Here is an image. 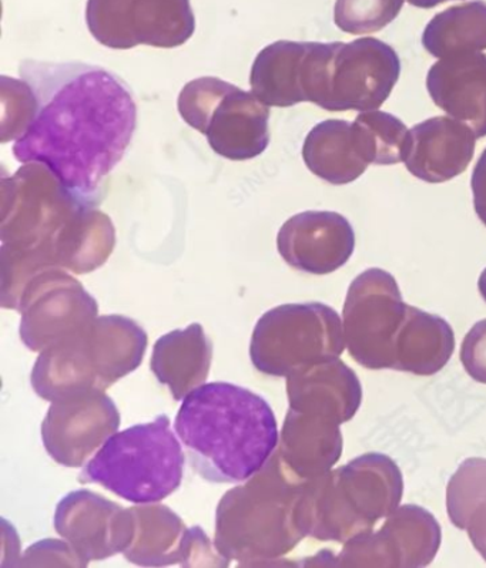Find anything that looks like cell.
Returning a JSON list of instances; mask_svg holds the SVG:
<instances>
[{"label": "cell", "instance_id": "6da1fadb", "mask_svg": "<svg viewBox=\"0 0 486 568\" xmlns=\"http://www.w3.org/2000/svg\"><path fill=\"white\" fill-rule=\"evenodd\" d=\"M19 77L37 95L38 113L14 142V159L48 165L74 197L99 205L100 184L122 162L136 130L129 85L80 62L27 59Z\"/></svg>", "mask_w": 486, "mask_h": 568}, {"label": "cell", "instance_id": "7a4b0ae2", "mask_svg": "<svg viewBox=\"0 0 486 568\" xmlns=\"http://www.w3.org/2000/svg\"><path fill=\"white\" fill-rule=\"evenodd\" d=\"M175 434L199 476L213 484H242L277 449L272 406L242 386L213 382L183 399Z\"/></svg>", "mask_w": 486, "mask_h": 568}, {"label": "cell", "instance_id": "3957f363", "mask_svg": "<svg viewBox=\"0 0 486 568\" xmlns=\"http://www.w3.org/2000/svg\"><path fill=\"white\" fill-rule=\"evenodd\" d=\"M307 481L274 452L257 474L220 500L215 549L242 567H262L288 555L307 537L300 523V500Z\"/></svg>", "mask_w": 486, "mask_h": 568}, {"label": "cell", "instance_id": "277c9868", "mask_svg": "<svg viewBox=\"0 0 486 568\" xmlns=\"http://www.w3.org/2000/svg\"><path fill=\"white\" fill-rule=\"evenodd\" d=\"M403 495L397 464L385 455L365 454L307 481L300 500V521L305 536L345 545L393 515Z\"/></svg>", "mask_w": 486, "mask_h": 568}, {"label": "cell", "instance_id": "5b68a950", "mask_svg": "<svg viewBox=\"0 0 486 568\" xmlns=\"http://www.w3.org/2000/svg\"><path fill=\"white\" fill-rule=\"evenodd\" d=\"M148 335L122 315L98 316L88 329L40 352L32 388L50 402L88 390H107L142 365Z\"/></svg>", "mask_w": 486, "mask_h": 568}, {"label": "cell", "instance_id": "8992f818", "mask_svg": "<svg viewBox=\"0 0 486 568\" xmlns=\"http://www.w3.org/2000/svg\"><path fill=\"white\" fill-rule=\"evenodd\" d=\"M399 74L398 54L383 40L307 42L300 89L303 102L327 112H371L387 102Z\"/></svg>", "mask_w": 486, "mask_h": 568}, {"label": "cell", "instance_id": "52a82bcc", "mask_svg": "<svg viewBox=\"0 0 486 568\" xmlns=\"http://www.w3.org/2000/svg\"><path fill=\"white\" fill-rule=\"evenodd\" d=\"M182 445L160 415L150 424L110 436L80 475V484L103 486L134 505L159 503L182 485Z\"/></svg>", "mask_w": 486, "mask_h": 568}, {"label": "cell", "instance_id": "ba28073f", "mask_svg": "<svg viewBox=\"0 0 486 568\" xmlns=\"http://www.w3.org/2000/svg\"><path fill=\"white\" fill-rule=\"evenodd\" d=\"M83 205L92 204L74 197L48 165L23 164L2 179L0 253L34 270L59 268L54 248Z\"/></svg>", "mask_w": 486, "mask_h": 568}, {"label": "cell", "instance_id": "9c48e42d", "mask_svg": "<svg viewBox=\"0 0 486 568\" xmlns=\"http://www.w3.org/2000/svg\"><path fill=\"white\" fill-rule=\"evenodd\" d=\"M178 108L184 122L224 159L244 162L269 148L270 109L253 92L219 78H200L184 85Z\"/></svg>", "mask_w": 486, "mask_h": 568}, {"label": "cell", "instance_id": "30bf717a", "mask_svg": "<svg viewBox=\"0 0 486 568\" xmlns=\"http://www.w3.org/2000/svg\"><path fill=\"white\" fill-rule=\"evenodd\" d=\"M344 348L343 324L331 306L287 304L270 310L259 320L250 358L262 374L288 378L310 365L340 358Z\"/></svg>", "mask_w": 486, "mask_h": 568}, {"label": "cell", "instance_id": "8fae6325", "mask_svg": "<svg viewBox=\"0 0 486 568\" xmlns=\"http://www.w3.org/2000/svg\"><path fill=\"white\" fill-rule=\"evenodd\" d=\"M408 306L387 271L369 268L360 274L350 285L343 311L351 358L367 369H393Z\"/></svg>", "mask_w": 486, "mask_h": 568}, {"label": "cell", "instance_id": "7c38bea8", "mask_svg": "<svg viewBox=\"0 0 486 568\" xmlns=\"http://www.w3.org/2000/svg\"><path fill=\"white\" fill-rule=\"evenodd\" d=\"M87 23L100 44L118 50L179 48L195 30L190 0H88Z\"/></svg>", "mask_w": 486, "mask_h": 568}, {"label": "cell", "instance_id": "4fadbf2b", "mask_svg": "<svg viewBox=\"0 0 486 568\" xmlns=\"http://www.w3.org/2000/svg\"><path fill=\"white\" fill-rule=\"evenodd\" d=\"M20 339L42 352L82 334L98 318L97 300L67 270L40 271L20 295Z\"/></svg>", "mask_w": 486, "mask_h": 568}, {"label": "cell", "instance_id": "5bb4252c", "mask_svg": "<svg viewBox=\"0 0 486 568\" xmlns=\"http://www.w3.org/2000/svg\"><path fill=\"white\" fill-rule=\"evenodd\" d=\"M441 547V526L424 507H398L378 532L354 537L335 559L338 567H427Z\"/></svg>", "mask_w": 486, "mask_h": 568}, {"label": "cell", "instance_id": "9a60e30c", "mask_svg": "<svg viewBox=\"0 0 486 568\" xmlns=\"http://www.w3.org/2000/svg\"><path fill=\"white\" fill-rule=\"evenodd\" d=\"M118 406L104 390L52 402L42 424L44 449L57 464L82 467L119 430Z\"/></svg>", "mask_w": 486, "mask_h": 568}, {"label": "cell", "instance_id": "2e32d148", "mask_svg": "<svg viewBox=\"0 0 486 568\" xmlns=\"http://www.w3.org/2000/svg\"><path fill=\"white\" fill-rule=\"evenodd\" d=\"M54 530L84 565L110 559L128 549L134 535L130 509L89 490L69 493L54 513Z\"/></svg>", "mask_w": 486, "mask_h": 568}, {"label": "cell", "instance_id": "e0dca14e", "mask_svg": "<svg viewBox=\"0 0 486 568\" xmlns=\"http://www.w3.org/2000/svg\"><path fill=\"white\" fill-rule=\"evenodd\" d=\"M277 248L293 268L327 275L348 263L355 233L350 221L334 211H304L280 229Z\"/></svg>", "mask_w": 486, "mask_h": 568}, {"label": "cell", "instance_id": "ac0fdd59", "mask_svg": "<svg viewBox=\"0 0 486 568\" xmlns=\"http://www.w3.org/2000/svg\"><path fill=\"white\" fill-rule=\"evenodd\" d=\"M477 135L467 124L447 115L425 120L409 129L405 168L425 183L458 178L473 162Z\"/></svg>", "mask_w": 486, "mask_h": 568}, {"label": "cell", "instance_id": "d6986e66", "mask_svg": "<svg viewBox=\"0 0 486 568\" xmlns=\"http://www.w3.org/2000/svg\"><path fill=\"white\" fill-rule=\"evenodd\" d=\"M287 396L290 409L328 417L343 425L357 414L363 388L357 374L340 358H333L290 375Z\"/></svg>", "mask_w": 486, "mask_h": 568}, {"label": "cell", "instance_id": "ffe728a7", "mask_svg": "<svg viewBox=\"0 0 486 568\" xmlns=\"http://www.w3.org/2000/svg\"><path fill=\"white\" fill-rule=\"evenodd\" d=\"M427 90L433 102L468 125L477 139L486 138V54L439 59L429 69Z\"/></svg>", "mask_w": 486, "mask_h": 568}, {"label": "cell", "instance_id": "44dd1931", "mask_svg": "<svg viewBox=\"0 0 486 568\" xmlns=\"http://www.w3.org/2000/svg\"><path fill=\"white\" fill-rule=\"evenodd\" d=\"M338 422L290 409L275 452L304 480L327 474L343 455Z\"/></svg>", "mask_w": 486, "mask_h": 568}, {"label": "cell", "instance_id": "7402d4cb", "mask_svg": "<svg viewBox=\"0 0 486 568\" xmlns=\"http://www.w3.org/2000/svg\"><path fill=\"white\" fill-rule=\"evenodd\" d=\"M213 344L200 324L169 332L154 344L150 368L174 400H183L207 381Z\"/></svg>", "mask_w": 486, "mask_h": 568}, {"label": "cell", "instance_id": "603a6c76", "mask_svg": "<svg viewBox=\"0 0 486 568\" xmlns=\"http://www.w3.org/2000/svg\"><path fill=\"white\" fill-rule=\"evenodd\" d=\"M305 165L317 178L333 185L353 183L367 171L353 123L331 119L318 123L305 138Z\"/></svg>", "mask_w": 486, "mask_h": 568}, {"label": "cell", "instance_id": "cb8c5ba5", "mask_svg": "<svg viewBox=\"0 0 486 568\" xmlns=\"http://www.w3.org/2000/svg\"><path fill=\"white\" fill-rule=\"evenodd\" d=\"M454 349L455 335L447 321L409 305L395 345L393 369L433 376L448 364Z\"/></svg>", "mask_w": 486, "mask_h": 568}, {"label": "cell", "instance_id": "d4e9b609", "mask_svg": "<svg viewBox=\"0 0 486 568\" xmlns=\"http://www.w3.org/2000/svg\"><path fill=\"white\" fill-rule=\"evenodd\" d=\"M134 517L132 542L123 556L133 565L165 567L182 565L188 530L170 507L150 503L130 507Z\"/></svg>", "mask_w": 486, "mask_h": 568}, {"label": "cell", "instance_id": "484cf974", "mask_svg": "<svg viewBox=\"0 0 486 568\" xmlns=\"http://www.w3.org/2000/svg\"><path fill=\"white\" fill-rule=\"evenodd\" d=\"M307 42L279 40L255 58L250 84L252 92L269 108H292L303 103L300 69Z\"/></svg>", "mask_w": 486, "mask_h": 568}, {"label": "cell", "instance_id": "4316f807", "mask_svg": "<svg viewBox=\"0 0 486 568\" xmlns=\"http://www.w3.org/2000/svg\"><path fill=\"white\" fill-rule=\"evenodd\" d=\"M423 47L437 59L486 50V2L473 0L435 14L424 30Z\"/></svg>", "mask_w": 486, "mask_h": 568}, {"label": "cell", "instance_id": "83f0119b", "mask_svg": "<svg viewBox=\"0 0 486 568\" xmlns=\"http://www.w3.org/2000/svg\"><path fill=\"white\" fill-rule=\"evenodd\" d=\"M447 510L453 525L468 531L486 561V459L470 457L450 477Z\"/></svg>", "mask_w": 486, "mask_h": 568}, {"label": "cell", "instance_id": "f1b7e54d", "mask_svg": "<svg viewBox=\"0 0 486 568\" xmlns=\"http://www.w3.org/2000/svg\"><path fill=\"white\" fill-rule=\"evenodd\" d=\"M353 125L361 153L368 164L404 163L409 143V130L394 114L371 110L357 115Z\"/></svg>", "mask_w": 486, "mask_h": 568}, {"label": "cell", "instance_id": "f546056e", "mask_svg": "<svg viewBox=\"0 0 486 568\" xmlns=\"http://www.w3.org/2000/svg\"><path fill=\"white\" fill-rule=\"evenodd\" d=\"M405 0H337L334 22L348 34L379 32L397 19Z\"/></svg>", "mask_w": 486, "mask_h": 568}, {"label": "cell", "instance_id": "4dcf8cb0", "mask_svg": "<svg viewBox=\"0 0 486 568\" xmlns=\"http://www.w3.org/2000/svg\"><path fill=\"white\" fill-rule=\"evenodd\" d=\"M38 113V99L24 80L2 77V143L22 138Z\"/></svg>", "mask_w": 486, "mask_h": 568}, {"label": "cell", "instance_id": "1f68e13d", "mask_svg": "<svg viewBox=\"0 0 486 568\" xmlns=\"http://www.w3.org/2000/svg\"><path fill=\"white\" fill-rule=\"evenodd\" d=\"M20 567L67 566L88 567L67 540H43L23 552Z\"/></svg>", "mask_w": 486, "mask_h": 568}, {"label": "cell", "instance_id": "d6a6232c", "mask_svg": "<svg viewBox=\"0 0 486 568\" xmlns=\"http://www.w3.org/2000/svg\"><path fill=\"white\" fill-rule=\"evenodd\" d=\"M460 362L470 378L486 385V320L475 324L465 336Z\"/></svg>", "mask_w": 486, "mask_h": 568}, {"label": "cell", "instance_id": "836d02e7", "mask_svg": "<svg viewBox=\"0 0 486 568\" xmlns=\"http://www.w3.org/2000/svg\"><path fill=\"white\" fill-rule=\"evenodd\" d=\"M184 567L194 566H213V567H227L230 561L220 555L212 541L209 540L207 535L200 527H193L188 530L185 537L184 556L182 565Z\"/></svg>", "mask_w": 486, "mask_h": 568}, {"label": "cell", "instance_id": "e575fe53", "mask_svg": "<svg viewBox=\"0 0 486 568\" xmlns=\"http://www.w3.org/2000/svg\"><path fill=\"white\" fill-rule=\"evenodd\" d=\"M470 189H473L475 211L486 227V149L475 165Z\"/></svg>", "mask_w": 486, "mask_h": 568}, {"label": "cell", "instance_id": "d590c367", "mask_svg": "<svg viewBox=\"0 0 486 568\" xmlns=\"http://www.w3.org/2000/svg\"><path fill=\"white\" fill-rule=\"evenodd\" d=\"M411 7L421 9H433L441 3L449 2V0H407Z\"/></svg>", "mask_w": 486, "mask_h": 568}, {"label": "cell", "instance_id": "8d00e7d4", "mask_svg": "<svg viewBox=\"0 0 486 568\" xmlns=\"http://www.w3.org/2000/svg\"><path fill=\"white\" fill-rule=\"evenodd\" d=\"M478 290H479L480 295H483V298L485 300V303H486V268L483 271V274H480V276H479Z\"/></svg>", "mask_w": 486, "mask_h": 568}]
</instances>
